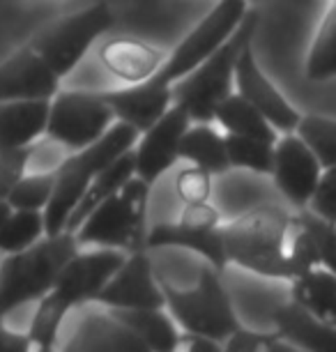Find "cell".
I'll return each instance as SVG.
<instances>
[{
  "mask_svg": "<svg viewBox=\"0 0 336 352\" xmlns=\"http://www.w3.org/2000/svg\"><path fill=\"white\" fill-rule=\"evenodd\" d=\"M180 159L201 166L212 175H223L233 168L226 150V134L221 136L208 122H199L187 129L180 145Z\"/></svg>",
  "mask_w": 336,
  "mask_h": 352,
  "instance_id": "22",
  "label": "cell"
},
{
  "mask_svg": "<svg viewBox=\"0 0 336 352\" xmlns=\"http://www.w3.org/2000/svg\"><path fill=\"white\" fill-rule=\"evenodd\" d=\"M124 261L127 251L122 249L97 247L92 251H76L63 267L49 295L69 314L76 304L95 302Z\"/></svg>",
  "mask_w": 336,
  "mask_h": 352,
  "instance_id": "10",
  "label": "cell"
},
{
  "mask_svg": "<svg viewBox=\"0 0 336 352\" xmlns=\"http://www.w3.org/2000/svg\"><path fill=\"white\" fill-rule=\"evenodd\" d=\"M102 65L115 78L127 85L148 81L164 63V53L157 46L136 37H115L102 46Z\"/></svg>",
  "mask_w": 336,
  "mask_h": 352,
  "instance_id": "17",
  "label": "cell"
},
{
  "mask_svg": "<svg viewBox=\"0 0 336 352\" xmlns=\"http://www.w3.org/2000/svg\"><path fill=\"white\" fill-rule=\"evenodd\" d=\"M150 187L146 180L134 175L113 196L102 201L88 219L76 228L81 247H111L122 251L146 249V217Z\"/></svg>",
  "mask_w": 336,
  "mask_h": 352,
  "instance_id": "6",
  "label": "cell"
},
{
  "mask_svg": "<svg viewBox=\"0 0 336 352\" xmlns=\"http://www.w3.org/2000/svg\"><path fill=\"white\" fill-rule=\"evenodd\" d=\"M295 214L279 205H258L235 221L221 226L228 263H235L254 274L293 281L291 235Z\"/></svg>",
  "mask_w": 336,
  "mask_h": 352,
  "instance_id": "2",
  "label": "cell"
},
{
  "mask_svg": "<svg viewBox=\"0 0 336 352\" xmlns=\"http://www.w3.org/2000/svg\"><path fill=\"white\" fill-rule=\"evenodd\" d=\"M189 127V111L173 102L159 120L143 131L136 141V175L148 184H155L168 168H173V164L180 159V145Z\"/></svg>",
  "mask_w": 336,
  "mask_h": 352,
  "instance_id": "11",
  "label": "cell"
},
{
  "mask_svg": "<svg viewBox=\"0 0 336 352\" xmlns=\"http://www.w3.org/2000/svg\"><path fill=\"white\" fill-rule=\"evenodd\" d=\"M28 157H30V148L14 150V152H3V155H0V198L8 196L12 184H14L25 173Z\"/></svg>",
  "mask_w": 336,
  "mask_h": 352,
  "instance_id": "36",
  "label": "cell"
},
{
  "mask_svg": "<svg viewBox=\"0 0 336 352\" xmlns=\"http://www.w3.org/2000/svg\"><path fill=\"white\" fill-rule=\"evenodd\" d=\"M247 12V0H219L203 16V21L175 46V51L148 81L127 85L122 90L102 92V97L111 104L117 120L129 122L141 134L148 127H153L173 104L170 88L189 72L199 67L208 56H212L237 30Z\"/></svg>",
  "mask_w": 336,
  "mask_h": 352,
  "instance_id": "1",
  "label": "cell"
},
{
  "mask_svg": "<svg viewBox=\"0 0 336 352\" xmlns=\"http://www.w3.org/2000/svg\"><path fill=\"white\" fill-rule=\"evenodd\" d=\"M274 324L288 343L298 350L336 352V327L313 314H309L298 302L281 304L274 311Z\"/></svg>",
  "mask_w": 336,
  "mask_h": 352,
  "instance_id": "19",
  "label": "cell"
},
{
  "mask_svg": "<svg viewBox=\"0 0 336 352\" xmlns=\"http://www.w3.org/2000/svg\"><path fill=\"white\" fill-rule=\"evenodd\" d=\"M65 318H67V311H65L60 304H58L54 297L46 292L37 304V311H35V316H32V322H30V329H28V336H30L32 345L42 352L54 350Z\"/></svg>",
  "mask_w": 336,
  "mask_h": 352,
  "instance_id": "31",
  "label": "cell"
},
{
  "mask_svg": "<svg viewBox=\"0 0 336 352\" xmlns=\"http://www.w3.org/2000/svg\"><path fill=\"white\" fill-rule=\"evenodd\" d=\"M51 99L0 102V155L32 148L46 134Z\"/></svg>",
  "mask_w": 336,
  "mask_h": 352,
  "instance_id": "16",
  "label": "cell"
},
{
  "mask_svg": "<svg viewBox=\"0 0 336 352\" xmlns=\"http://www.w3.org/2000/svg\"><path fill=\"white\" fill-rule=\"evenodd\" d=\"M124 327L146 343L153 352H173L180 348V331L175 318L164 309H109Z\"/></svg>",
  "mask_w": 336,
  "mask_h": 352,
  "instance_id": "20",
  "label": "cell"
},
{
  "mask_svg": "<svg viewBox=\"0 0 336 352\" xmlns=\"http://www.w3.org/2000/svg\"><path fill=\"white\" fill-rule=\"evenodd\" d=\"M306 78H311V81L336 78V0L315 32L306 58Z\"/></svg>",
  "mask_w": 336,
  "mask_h": 352,
  "instance_id": "26",
  "label": "cell"
},
{
  "mask_svg": "<svg viewBox=\"0 0 336 352\" xmlns=\"http://www.w3.org/2000/svg\"><path fill=\"white\" fill-rule=\"evenodd\" d=\"M107 309H164L161 283L155 278L153 265L146 254V249L131 251L122 267L115 272L113 278L104 285V290L97 295V300Z\"/></svg>",
  "mask_w": 336,
  "mask_h": 352,
  "instance_id": "13",
  "label": "cell"
},
{
  "mask_svg": "<svg viewBox=\"0 0 336 352\" xmlns=\"http://www.w3.org/2000/svg\"><path fill=\"white\" fill-rule=\"evenodd\" d=\"M177 350H187V352H216L221 350V341L203 334H191V331H184L180 336V348Z\"/></svg>",
  "mask_w": 336,
  "mask_h": 352,
  "instance_id": "39",
  "label": "cell"
},
{
  "mask_svg": "<svg viewBox=\"0 0 336 352\" xmlns=\"http://www.w3.org/2000/svg\"><path fill=\"white\" fill-rule=\"evenodd\" d=\"M260 14L256 10H249L237 30L216 49L212 56H208L194 72L180 78L170 92L173 102L182 104L189 111L191 120L196 122H212L214 111L228 95H233L235 85V67L237 58L245 51L247 44L254 42V35L258 30Z\"/></svg>",
  "mask_w": 336,
  "mask_h": 352,
  "instance_id": "5",
  "label": "cell"
},
{
  "mask_svg": "<svg viewBox=\"0 0 336 352\" xmlns=\"http://www.w3.org/2000/svg\"><path fill=\"white\" fill-rule=\"evenodd\" d=\"M295 217H298V221L313 235L315 247H318V254H320V265L336 274V223L322 219L320 214H315V212H311L309 208H302Z\"/></svg>",
  "mask_w": 336,
  "mask_h": 352,
  "instance_id": "32",
  "label": "cell"
},
{
  "mask_svg": "<svg viewBox=\"0 0 336 352\" xmlns=\"http://www.w3.org/2000/svg\"><path fill=\"white\" fill-rule=\"evenodd\" d=\"M161 247L189 249L194 254L203 256L219 272H223V267L228 265L221 226H214V228H191V226H184L180 221L159 223L148 232L146 249H161Z\"/></svg>",
  "mask_w": 336,
  "mask_h": 352,
  "instance_id": "18",
  "label": "cell"
},
{
  "mask_svg": "<svg viewBox=\"0 0 336 352\" xmlns=\"http://www.w3.org/2000/svg\"><path fill=\"white\" fill-rule=\"evenodd\" d=\"M78 343L74 348H92V350H148L146 343L138 338L134 331L127 329L117 318L109 316H97L92 320L85 322L81 334L76 336Z\"/></svg>",
  "mask_w": 336,
  "mask_h": 352,
  "instance_id": "25",
  "label": "cell"
},
{
  "mask_svg": "<svg viewBox=\"0 0 336 352\" xmlns=\"http://www.w3.org/2000/svg\"><path fill=\"white\" fill-rule=\"evenodd\" d=\"M134 175H136V152L131 148L127 152H122L113 164H109L107 168L90 182L88 191H85L83 198L74 208V212L69 214L65 230L76 232V228L88 219V214L97 208V205L102 201H107L109 196H113L117 189H122Z\"/></svg>",
  "mask_w": 336,
  "mask_h": 352,
  "instance_id": "21",
  "label": "cell"
},
{
  "mask_svg": "<svg viewBox=\"0 0 336 352\" xmlns=\"http://www.w3.org/2000/svg\"><path fill=\"white\" fill-rule=\"evenodd\" d=\"M180 223L191 226V228H214L219 226V210H214L210 203L184 205Z\"/></svg>",
  "mask_w": 336,
  "mask_h": 352,
  "instance_id": "37",
  "label": "cell"
},
{
  "mask_svg": "<svg viewBox=\"0 0 336 352\" xmlns=\"http://www.w3.org/2000/svg\"><path fill=\"white\" fill-rule=\"evenodd\" d=\"M212 191V173H208L201 166H187L175 177V194L184 205L208 203Z\"/></svg>",
  "mask_w": 336,
  "mask_h": 352,
  "instance_id": "34",
  "label": "cell"
},
{
  "mask_svg": "<svg viewBox=\"0 0 336 352\" xmlns=\"http://www.w3.org/2000/svg\"><path fill=\"white\" fill-rule=\"evenodd\" d=\"M113 23L115 16L109 5L95 3L42 30L30 46L63 78L83 60V56L97 39L113 28Z\"/></svg>",
  "mask_w": 336,
  "mask_h": 352,
  "instance_id": "8",
  "label": "cell"
},
{
  "mask_svg": "<svg viewBox=\"0 0 336 352\" xmlns=\"http://www.w3.org/2000/svg\"><path fill=\"white\" fill-rule=\"evenodd\" d=\"M293 302L304 307L309 314L336 327V274L327 267H313L311 272L293 278Z\"/></svg>",
  "mask_w": 336,
  "mask_h": 352,
  "instance_id": "23",
  "label": "cell"
},
{
  "mask_svg": "<svg viewBox=\"0 0 336 352\" xmlns=\"http://www.w3.org/2000/svg\"><path fill=\"white\" fill-rule=\"evenodd\" d=\"M219 274L221 272L208 263L201 270L194 288L180 290L170 283H161V290L166 297L168 314L175 318V322L184 331L226 341L242 324L237 322L233 302H230Z\"/></svg>",
  "mask_w": 336,
  "mask_h": 352,
  "instance_id": "7",
  "label": "cell"
},
{
  "mask_svg": "<svg viewBox=\"0 0 336 352\" xmlns=\"http://www.w3.org/2000/svg\"><path fill=\"white\" fill-rule=\"evenodd\" d=\"M309 210L336 223V166H329V168L322 170L315 194L309 203Z\"/></svg>",
  "mask_w": 336,
  "mask_h": 352,
  "instance_id": "35",
  "label": "cell"
},
{
  "mask_svg": "<svg viewBox=\"0 0 336 352\" xmlns=\"http://www.w3.org/2000/svg\"><path fill=\"white\" fill-rule=\"evenodd\" d=\"M214 120L226 129V134H240V136H254L262 141L276 143V129L269 124V120L256 109L251 102H247L240 92L228 95L223 102L216 106Z\"/></svg>",
  "mask_w": 336,
  "mask_h": 352,
  "instance_id": "24",
  "label": "cell"
},
{
  "mask_svg": "<svg viewBox=\"0 0 336 352\" xmlns=\"http://www.w3.org/2000/svg\"><path fill=\"white\" fill-rule=\"evenodd\" d=\"M295 134L313 150L322 168L336 166V120L309 113V116H302Z\"/></svg>",
  "mask_w": 336,
  "mask_h": 352,
  "instance_id": "30",
  "label": "cell"
},
{
  "mask_svg": "<svg viewBox=\"0 0 336 352\" xmlns=\"http://www.w3.org/2000/svg\"><path fill=\"white\" fill-rule=\"evenodd\" d=\"M138 136H141V131L131 127L129 122L115 120L113 127L100 141H95L78 152H71L69 157L63 159V164L56 168L54 196H51V201L44 210L46 235H56V232L65 230L69 214L74 212L85 191H88L90 182L109 164H113L122 152L134 148Z\"/></svg>",
  "mask_w": 336,
  "mask_h": 352,
  "instance_id": "3",
  "label": "cell"
},
{
  "mask_svg": "<svg viewBox=\"0 0 336 352\" xmlns=\"http://www.w3.org/2000/svg\"><path fill=\"white\" fill-rule=\"evenodd\" d=\"M46 235L42 210H14L0 230V254H16Z\"/></svg>",
  "mask_w": 336,
  "mask_h": 352,
  "instance_id": "27",
  "label": "cell"
},
{
  "mask_svg": "<svg viewBox=\"0 0 336 352\" xmlns=\"http://www.w3.org/2000/svg\"><path fill=\"white\" fill-rule=\"evenodd\" d=\"M5 318H8V316L0 314V352H28L32 348L30 336L8 329Z\"/></svg>",
  "mask_w": 336,
  "mask_h": 352,
  "instance_id": "38",
  "label": "cell"
},
{
  "mask_svg": "<svg viewBox=\"0 0 336 352\" xmlns=\"http://www.w3.org/2000/svg\"><path fill=\"white\" fill-rule=\"evenodd\" d=\"M78 240L71 230L44 235L32 247L8 254L0 263V314L12 311L28 302H39L56 285L63 267L78 251Z\"/></svg>",
  "mask_w": 336,
  "mask_h": 352,
  "instance_id": "4",
  "label": "cell"
},
{
  "mask_svg": "<svg viewBox=\"0 0 336 352\" xmlns=\"http://www.w3.org/2000/svg\"><path fill=\"white\" fill-rule=\"evenodd\" d=\"M12 212H14V208L8 203V198H0V230H3V226L8 223Z\"/></svg>",
  "mask_w": 336,
  "mask_h": 352,
  "instance_id": "40",
  "label": "cell"
},
{
  "mask_svg": "<svg viewBox=\"0 0 336 352\" xmlns=\"http://www.w3.org/2000/svg\"><path fill=\"white\" fill-rule=\"evenodd\" d=\"M58 92L60 76L32 46L21 49L0 65V102L54 99Z\"/></svg>",
  "mask_w": 336,
  "mask_h": 352,
  "instance_id": "15",
  "label": "cell"
},
{
  "mask_svg": "<svg viewBox=\"0 0 336 352\" xmlns=\"http://www.w3.org/2000/svg\"><path fill=\"white\" fill-rule=\"evenodd\" d=\"M274 145L276 143L262 141V138H254V136L226 134V150H228L230 166L251 173H262V175H272Z\"/></svg>",
  "mask_w": 336,
  "mask_h": 352,
  "instance_id": "29",
  "label": "cell"
},
{
  "mask_svg": "<svg viewBox=\"0 0 336 352\" xmlns=\"http://www.w3.org/2000/svg\"><path fill=\"white\" fill-rule=\"evenodd\" d=\"M322 170L325 168L318 162V157L313 155V150L295 131L276 141L272 177L276 189L293 208H309Z\"/></svg>",
  "mask_w": 336,
  "mask_h": 352,
  "instance_id": "12",
  "label": "cell"
},
{
  "mask_svg": "<svg viewBox=\"0 0 336 352\" xmlns=\"http://www.w3.org/2000/svg\"><path fill=\"white\" fill-rule=\"evenodd\" d=\"M0 3H8V0H0Z\"/></svg>",
  "mask_w": 336,
  "mask_h": 352,
  "instance_id": "41",
  "label": "cell"
},
{
  "mask_svg": "<svg viewBox=\"0 0 336 352\" xmlns=\"http://www.w3.org/2000/svg\"><path fill=\"white\" fill-rule=\"evenodd\" d=\"M56 189L54 170H25L8 191V203L14 210H46Z\"/></svg>",
  "mask_w": 336,
  "mask_h": 352,
  "instance_id": "28",
  "label": "cell"
},
{
  "mask_svg": "<svg viewBox=\"0 0 336 352\" xmlns=\"http://www.w3.org/2000/svg\"><path fill=\"white\" fill-rule=\"evenodd\" d=\"M117 120L102 92L67 90L51 99L46 138L71 152L88 148L107 134Z\"/></svg>",
  "mask_w": 336,
  "mask_h": 352,
  "instance_id": "9",
  "label": "cell"
},
{
  "mask_svg": "<svg viewBox=\"0 0 336 352\" xmlns=\"http://www.w3.org/2000/svg\"><path fill=\"white\" fill-rule=\"evenodd\" d=\"M235 88L247 102H251L256 109L267 118L269 124H272L276 131L291 134V131L298 129L302 116L298 113V109L274 88V83L262 74L251 44H247L245 51L237 58Z\"/></svg>",
  "mask_w": 336,
  "mask_h": 352,
  "instance_id": "14",
  "label": "cell"
},
{
  "mask_svg": "<svg viewBox=\"0 0 336 352\" xmlns=\"http://www.w3.org/2000/svg\"><path fill=\"white\" fill-rule=\"evenodd\" d=\"M226 350L230 352H291L298 350L281 336L279 329L274 331H251V329H235L226 338Z\"/></svg>",
  "mask_w": 336,
  "mask_h": 352,
  "instance_id": "33",
  "label": "cell"
}]
</instances>
